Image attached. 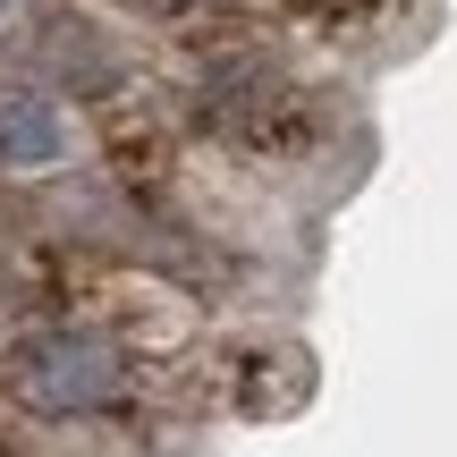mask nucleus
<instances>
[{
    "instance_id": "f03ea898",
    "label": "nucleus",
    "mask_w": 457,
    "mask_h": 457,
    "mask_svg": "<svg viewBox=\"0 0 457 457\" xmlns=\"http://www.w3.org/2000/svg\"><path fill=\"white\" fill-rule=\"evenodd\" d=\"M51 153H60V119H51V102L0 94V162L26 170V162H51Z\"/></svg>"
},
{
    "instance_id": "7ed1b4c3",
    "label": "nucleus",
    "mask_w": 457,
    "mask_h": 457,
    "mask_svg": "<svg viewBox=\"0 0 457 457\" xmlns=\"http://www.w3.org/2000/svg\"><path fill=\"white\" fill-rule=\"evenodd\" d=\"M0 9H9V0H0Z\"/></svg>"
},
{
    "instance_id": "f257e3e1",
    "label": "nucleus",
    "mask_w": 457,
    "mask_h": 457,
    "mask_svg": "<svg viewBox=\"0 0 457 457\" xmlns=\"http://www.w3.org/2000/svg\"><path fill=\"white\" fill-rule=\"evenodd\" d=\"M17 390L34 407H111L119 398V356L94 330H51L17 356Z\"/></svg>"
}]
</instances>
